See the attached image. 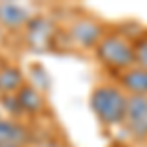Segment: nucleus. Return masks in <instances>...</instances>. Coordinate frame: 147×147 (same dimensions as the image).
<instances>
[{
    "mask_svg": "<svg viewBox=\"0 0 147 147\" xmlns=\"http://www.w3.org/2000/svg\"><path fill=\"white\" fill-rule=\"evenodd\" d=\"M125 104H127V94H125L118 84H98L90 92V108L94 116L100 120V124L108 125H122L125 116Z\"/></svg>",
    "mask_w": 147,
    "mask_h": 147,
    "instance_id": "1",
    "label": "nucleus"
},
{
    "mask_svg": "<svg viewBox=\"0 0 147 147\" xmlns=\"http://www.w3.org/2000/svg\"><path fill=\"white\" fill-rule=\"evenodd\" d=\"M94 51H96V57L100 59L102 65H106L108 69H114L118 73L136 65L134 41L127 39L124 34H118V32L106 34Z\"/></svg>",
    "mask_w": 147,
    "mask_h": 147,
    "instance_id": "2",
    "label": "nucleus"
},
{
    "mask_svg": "<svg viewBox=\"0 0 147 147\" xmlns=\"http://www.w3.org/2000/svg\"><path fill=\"white\" fill-rule=\"evenodd\" d=\"M122 125L131 139H137V141L147 139V96L127 94L125 116Z\"/></svg>",
    "mask_w": 147,
    "mask_h": 147,
    "instance_id": "3",
    "label": "nucleus"
},
{
    "mask_svg": "<svg viewBox=\"0 0 147 147\" xmlns=\"http://www.w3.org/2000/svg\"><path fill=\"white\" fill-rule=\"evenodd\" d=\"M69 35H71V41H75L82 49H88V47L96 49V45L100 43V39L106 35V32H104V26L98 20L88 18V16H82V18H77L75 22L71 24Z\"/></svg>",
    "mask_w": 147,
    "mask_h": 147,
    "instance_id": "4",
    "label": "nucleus"
},
{
    "mask_svg": "<svg viewBox=\"0 0 147 147\" xmlns=\"http://www.w3.org/2000/svg\"><path fill=\"white\" fill-rule=\"evenodd\" d=\"M118 79H120L118 86L125 94L147 96V69L139 67V65H134V67L118 73Z\"/></svg>",
    "mask_w": 147,
    "mask_h": 147,
    "instance_id": "5",
    "label": "nucleus"
},
{
    "mask_svg": "<svg viewBox=\"0 0 147 147\" xmlns=\"http://www.w3.org/2000/svg\"><path fill=\"white\" fill-rule=\"evenodd\" d=\"M30 20V12L20 4L0 2V24L6 28H22Z\"/></svg>",
    "mask_w": 147,
    "mask_h": 147,
    "instance_id": "6",
    "label": "nucleus"
},
{
    "mask_svg": "<svg viewBox=\"0 0 147 147\" xmlns=\"http://www.w3.org/2000/svg\"><path fill=\"white\" fill-rule=\"evenodd\" d=\"M22 84H24V77L16 67L0 69V92H4V94L16 92L22 88Z\"/></svg>",
    "mask_w": 147,
    "mask_h": 147,
    "instance_id": "7",
    "label": "nucleus"
},
{
    "mask_svg": "<svg viewBox=\"0 0 147 147\" xmlns=\"http://www.w3.org/2000/svg\"><path fill=\"white\" fill-rule=\"evenodd\" d=\"M18 100L22 104L24 110H28V112H39L41 110V106H43V98H41V94L39 92H35L34 88H30V86H26V88H20V96H18Z\"/></svg>",
    "mask_w": 147,
    "mask_h": 147,
    "instance_id": "8",
    "label": "nucleus"
},
{
    "mask_svg": "<svg viewBox=\"0 0 147 147\" xmlns=\"http://www.w3.org/2000/svg\"><path fill=\"white\" fill-rule=\"evenodd\" d=\"M134 53H136V65L147 69V35H141L134 41Z\"/></svg>",
    "mask_w": 147,
    "mask_h": 147,
    "instance_id": "9",
    "label": "nucleus"
},
{
    "mask_svg": "<svg viewBox=\"0 0 147 147\" xmlns=\"http://www.w3.org/2000/svg\"><path fill=\"white\" fill-rule=\"evenodd\" d=\"M0 147H22V145H14V143H6V145H0Z\"/></svg>",
    "mask_w": 147,
    "mask_h": 147,
    "instance_id": "10",
    "label": "nucleus"
}]
</instances>
